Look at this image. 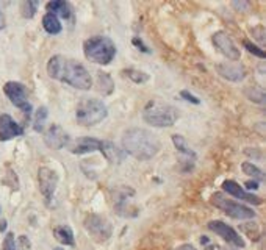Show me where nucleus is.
Masks as SVG:
<instances>
[{
    "mask_svg": "<svg viewBox=\"0 0 266 250\" xmlns=\"http://www.w3.org/2000/svg\"><path fill=\"white\" fill-rule=\"evenodd\" d=\"M47 74L53 80L66 83L76 89L88 91L93 86V78L85 66L63 55H53L47 61Z\"/></svg>",
    "mask_w": 266,
    "mask_h": 250,
    "instance_id": "nucleus-1",
    "label": "nucleus"
},
{
    "mask_svg": "<svg viewBox=\"0 0 266 250\" xmlns=\"http://www.w3.org/2000/svg\"><path fill=\"white\" fill-rule=\"evenodd\" d=\"M161 143L152 131L144 128H130L122 136V150L139 161L154 158L160 152Z\"/></svg>",
    "mask_w": 266,
    "mask_h": 250,
    "instance_id": "nucleus-2",
    "label": "nucleus"
},
{
    "mask_svg": "<svg viewBox=\"0 0 266 250\" xmlns=\"http://www.w3.org/2000/svg\"><path fill=\"white\" fill-rule=\"evenodd\" d=\"M143 119L157 128L172 127L179 119L177 108H174L169 103L160 102V100H149L143 108Z\"/></svg>",
    "mask_w": 266,
    "mask_h": 250,
    "instance_id": "nucleus-3",
    "label": "nucleus"
},
{
    "mask_svg": "<svg viewBox=\"0 0 266 250\" xmlns=\"http://www.w3.org/2000/svg\"><path fill=\"white\" fill-rule=\"evenodd\" d=\"M83 53L89 61L106 66L116 56V46L108 36H93L83 43Z\"/></svg>",
    "mask_w": 266,
    "mask_h": 250,
    "instance_id": "nucleus-4",
    "label": "nucleus"
},
{
    "mask_svg": "<svg viewBox=\"0 0 266 250\" xmlns=\"http://www.w3.org/2000/svg\"><path fill=\"white\" fill-rule=\"evenodd\" d=\"M108 116V108L97 99H83L76 108V119L83 127H93L101 124Z\"/></svg>",
    "mask_w": 266,
    "mask_h": 250,
    "instance_id": "nucleus-5",
    "label": "nucleus"
},
{
    "mask_svg": "<svg viewBox=\"0 0 266 250\" xmlns=\"http://www.w3.org/2000/svg\"><path fill=\"white\" fill-rule=\"evenodd\" d=\"M210 202H212V205H214L222 213H226L232 219L246 221V219H254L255 218V211H252V208L235 202V200L229 199L226 194H222V193H214L212 196Z\"/></svg>",
    "mask_w": 266,
    "mask_h": 250,
    "instance_id": "nucleus-6",
    "label": "nucleus"
},
{
    "mask_svg": "<svg viewBox=\"0 0 266 250\" xmlns=\"http://www.w3.org/2000/svg\"><path fill=\"white\" fill-rule=\"evenodd\" d=\"M83 225H85L86 231L97 241V243H105V241H108L113 235L111 224L101 214H88Z\"/></svg>",
    "mask_w": 266,
    "mask_h": 250,
    "instance_id": "nucleus-7",
    "label": "nucleus"
},
{
    "mask_svg": "<svg viewBox=\"0 0 266 250\" xmlns=\"http://www.w3.org/2000/svg\"><path fill=\"white\" fill-rule=\"evenodd\" d=\"M3 93H5V96L8 99H10V102L16 108H19L21 111L26 113L27 121H28L30 114H31V105L28 102L26 86H24L22 83H19V81H6L5 86H3Z\"/></svg>",
    "mask_w": 266,
    "mask_h": 250,
    "instance_id": "nucleus-8",
    "label": "nucleus"
},
{
    "mask_svg": "<svg viewBox=\"0 0 266 250\" xmlns=\"http://www.w3.org/2000/svg\"><path fill=\"white\" fill-rule=\"evenodd\" d=\"M38 183L39 191L44 196L47 205L51 203V200L55 196V191L58 186V174L51 168H39L38 171Z\"/></svg>",
    "mask_w": 266,
    "mask_h": 250,
    "instance_id": "nucleus-9",
    "label": "nucleus"
},
{
    "mask_svg": "<svg viewBox=\"0 0 266 250\" xmlns=\"http://www.w3.org/2000/svg\"><path fill=\"white\" fill-rule=\"evenodd\" d=\"M209 228L212 231H214L218 236H221L224 241H226V243L235 246V247H239V249L244 247V239L239 236V233L235 231L234 228L230 227V225L224 224L222 221H210L209 222Z\"/></svg>",
    "mask_w": 266,
    "mask_h": 250,
    "instance_id": "nucleus-10",
    "label": "nucleus"
},
{
    "mask_svg": "<svg viewBox=\"0 0 266 250\" xmlns=\"http://www.w3.org/2000/svg\"><path fill=\"white\" fill-rule=\"evenodd\" d=\"M213 46L219 50V52L232 61H238L239 60V49H237L235 43L232 41V38L224 31H216L213 38Z\"/></svg>",
    "mask_w": 266,
    "mask_h": 250,
    "instance_id": "nucleus-11",
    "label": "nucleus"
},
{
    "mask_svg": "<svg viewBox=\"0 0 266 250\" xmlns=\"http://www.w3.org/2000/svg\"><path fill=\"white\" fill-rule=\"evenodd\" d=\"M44 143L53 150H61L69 144V135L58 124H52L44 133Z\"/></svg>",
    "mask_w": 266,
    "mask_h": 250,
    "instance_id": "nucleus-12",
    "label": "nucleus"
},
{
    "mask_svg": "<svg viewBox=\"0 0 266 250\" xmlns=\"http://www.w3.org/2000/svg\"><path fill=\"white\" fill-rule=\"evenodd\" d=\"M24 135V128L10 114H0V141H10Z\"/></svg>",
    "mask_w": 266,
    "mask_h": 250,
    "instance_id": "nucleus-13",
    "label": "nucleus"
},
{
    "mask_svg": "<svg viewBox=\"0 0 266 250\" xmlns=\"http://www.w3.org/2000/svg\"><path fill=\"white\" fill-rule=\"evenodd\" d=\"M222 189L226 191L227 194L230 196H234L237 199H241V200H244V202L247 203H252V205H262L263 200L259 197V196H254L252 193H247V191H244L243 188H241L237 181L234 180H226L222 183Z\"/></svg>",
    "mask_w": 266,
    "mask_h": 250,
    "instance_id": "nucleus-14",
    "label": "nucleus"
},
{
    "mask_svg": "<svg viewBox=\"0 0 266 250\" xmlns=\"http://www.w3.org/2000/svg\"><path fill=\"white\" fill-rule=\"evenodd\" d=\"M216 71L222 78L229 81H241L246 77L244 68L241 64H232V63H219L216 64Z\"/></svg>",
    "mask_w": 266,
    "mask_h": 250,
    "instance_id": "nucleus-15",
    "label": "nucleus"
},
{
    "mask_svg": "<svg viewBox=\"0 0 266 250\" xmlns=\"http://www.w3.org/2000/svg\"><path fill=\"white\" fill-rule=\"evenodd\" d=\"M101 139H96V138H80L76 144L72 146L71 152L76 153V155H85V153H91V152H96V150L101 149Z\"/></svg>",
    "mask_w": 266,
    "mask_h": 250,
    "instance_id": "nucleus-16",
    "label": "nucleus"
},
{
    "mask_svg": "<svg viewBox=\"0 0 266 250\" xmlns=\"http://www.w3.org/2000/svg\"><path fill=\"white\" fill-rule=\"evenodd\" d=\"M99 150H101L102 155L105 156V160L110 163H121L124 160V156H126V152H124L122 149L116 147L111 141H102Z\"/></svg>",
    "mask_w": 266,
    "mask_h": 250,
    "instance_id": "nucleus-17",
    "label": "nucleus"
},
{
    "mask_svg": "<svg viewBox=\"0 0 266 250\" xmlns=\"http://www.w3.org/2000/svg\"><path fill=\"white\" fill-rule=\"evenodd\" d=\"M53 236L60 244L63 246H74L76 244V239H74V231L69 225H58L53 228Z\"/></svg>",
    "mask_w": 266,
    "mask_h": 250,
    "instance_id": "nucleus-18",
    "label": "nucleus"
},
{
    "mask_svg": "<svg viewBox=\"0 0 266 250\" xmlns=\"http://www.w3.org/2000/svg\"><path fill=\"white\" fill-rule=\"evenodd\" d=\"M46 6H47V11L55 14L56 18L61 16L63 19H69L72 14L71 5L68 2H64V0H53V2H49Z\"/></svg>",
    "mask_w": 266,
    "mask_h": 250,
    "instance_id": "nucleus-19",
    "label": "nucleus"
},
{
    "mask_svg": "<svg viewBox=\"0 0 266 250\" xmlns=\"http://www.w3.org/2000/svg\"><path fill=\"white\" fill-rule=\"evenodd\" d=\"M43 27H44V30L49 33V35H58V33H61V30H63V25H61L60 19H58L56 16L52 14V13H46L44 14Z\"/></svg>",
    "mask_w": 266,
    "mask_h": 250,
    "instance_id": "nucleus-20",
    "label": "nucleus"
},
{
    "mask_svg": "<svg viewBox=\"0 0 266 250\" xmlns=\"http://www.w3.org/2000/svg\"><path fill=\"white\" fill-rule=\"evenodd\" d=\"M97 86L99 93H102L104 96H110L114 91L113 78L106 72H97Z\"/></svg>",
    "mask_w": 266,
    "mask_h": 250,
    "instance_id": "nucleus-21",
    "label": "nucleus"
},
{
    "mask_svg": "<svg viewBox=\"0 0 266 250\" xmlns=\"http://www.w3.org/2000/svg\"><path fill=\"white\" fill-rule=\"evenodd\" d=\"M172 144L176 146V149L179 150L180 153H184L185 156H188L191 161L196 160V152L193 149H189V146L186 144L185 138L182 135H172Z\"/></svg>",
    "mask_w": 266,
    "mask_h": 250,
    "instance_id": "nucleus-22",
    "label": "nucleus"
},
{
    "mask_svg": "<svg viewBox=\"0 0 266 250\" xmlns=\"http://www.w3.org/2000/svg\"><path fill=\"white\" fill-rule=\"evenodd\" d=\"M47 116H49L47 108L46 106H39L38 110H36V113H35V121H33V128H35V131L41 133V131L44 130Z\"/></svg>",
    "mask_w": 266,
    "mask_h": 250,
    "instance_id": "nucleus-23",
    "label": "nucleus"
},
{
    "mask_svg": "<svg viewBox=\"0 0 266 250\" xmlns=\"http://www.w3.org/2000/svg\"><path fill=\"white\" fill-rule=\"evenodd\" d=\"M241 171H243L246 175H249V177L255 178L259 183L265 180V174H263V171H262L260 168H257L255 164L249 163V161H246V163L241 164Z\"/></svg>",
    "mask_w": 266,
    "mask_h": 250,
    "instance_id": "nucleus-24",
    "label": "nucleus"
},
{
    "mask_svg": "<svg viewBox=\"0 0 266 250\" xmlns=\"http://www.w3.org/2000/svg\"><path fill=\"white\" fill-rule=\"evenodd\" d=\"M38 6H39V2H36V0H27V2H22L21 3L22 18H26V19L35 18V14L38 11Z\"/></svg>",
    "mask_w": 266,
    "mask_h": 250,
    "instance_id": "nucleus-25",
    "label": "nucleus"
},
{
    "mask_svg": "<svg viewBox=\"0 0 266 250\" xmlns=\"http://www.w3.org/2000/svg\"><path fill=\"white\" fill-rule=\"evenodd\" d=\"M122 72H124V75H126V77H129L133 83H136V85H143V83L149 81V75H147L146 72H143V71H138V69L130 68V69H126V71H122Z\"/></svg>",
    "mask_w": 266,
    "mask_h": 250,
    "instance_id": "nucleus-26",
    "label": "nucleus"
},
{
    "mask_svg": "<svg viewBox=\"0 0 266 250\" xmlns=\"http://www.w3.org/2000/svg\"><path fill=\"white\" fill-rule=\"evenodd\" d=\"M246 96L249 97V100L257 103H265V93L259 88H252V89H246Z\"/></svg>",
    "mask_w": 266,
    "mask_h": 250,
    "instance_id": "nucleus-27",
    "label": "nucleus"
},
{
    "mask_svg": "<svg viewBox=\"0 0 266 250\" xmlns=\"http://www.w3.org/2000/svg\"><path fill=\"white\" fill-rule=\"evenodd\" d=\"M243 44H244V47L247 49V52L254 53L255 56H259V58H265V50H263V49H260V47H257L255 44H252L251 41L244 39V41H243Z\"/></svg>",
    "mask_w": 266,
    "mask_h": 250,
    "instance_id": "nucleus-28",
    "label": "nucleus"
},
{
    "mask_svg": "<svg viewBox=\"0 0 266 250\" xmlns=\"http://www.w3.org/2000/svg\"><path fill=\"white\" fill-rule=\"evenodd\" d=\"M2 250H16V241H14V235L13 233H8L3 239L2 244Z\"/></svg>",
    "mask_w": 266,
    "mask_h": 250,
    "instance_id": "nucleus-29",
    "label": "nucleus"
},
{
    "mask_svg": "<svg viewBox=\"0 0 266 250\" xmlns=\"http://www.w3.org/2000/svg\"><path fill=\"white\" fill-rule=\"evenodd\" d=\"M132 43H133V46H135V47H138V49L141 50V52H144V53H151V50H149V47L144 44V41L141 39V38L135 36V38L132 39Z\"/></svg>",
    "mask_w": 266,
    "mask_h": 250,
    "instance_id": "nucleus-30",
    "label": "nucleus"
},
{
    "mask_svg": "<svg viewBox=\"0 0 266 250\" xmlns=\"http://www.w3.org/2000/svg\"><path fill=\"white\" fill-rule=\"evenodd\" d=\"M180 97H184L186 102H191V103H194V105H199L201 103V100H199L196 96H193L191 93H188V91H182L180 93Z\"/></svg>",
    "mask_w": 266,
    "mask_h": 250,
    "instance_id": "nucleus-31",
    "label": "nucleus"
},
{
    "mask_svg": "<svg viewBox=\"0 0 266 250\" xmlns=\"http://www.w3.org/2000/svg\"><path fill=\"white\" fill-rule=\"evenodd\" d=\"M252 33L255 35V38L260 41V43H265V30H263V27H259V28H254L252 30Z\"/></svg>",
    "mask_w": 266,
    "mask_h": 250,
    "instance_id": "nucleus-32",
    "label": "nucleus"
},
{
    "mask_svg": "<svg viewBox=\"0 0 266 250\" xmlns=\"http://www.w3.org/2000/svg\"><path fill=\"white\" fill-rule=\"evenodd\" d=\"M232 6L235 8V10H241V11H246L247 10V6H249V3L247 2H232Z\"/></svg>",
    "mask_w": 266,
    "mask_h": 250,
    "instance_id": "nucleus-33",
    "label": "nucleus"
},
{
    "mask_svg": "<svg viewBox=\"0 0 266 250\" xmlns=\"http://www.w3.org/2000/svg\"><path fill=\"white\" fill-rule=\"evenodd\" d=\"M19 243L22 246V250H30V241L27 236H21L19 238Z\"/></svg>",
    "mask_w": 266,
    "mask_h": 250,
    "instance_id": "nucleus-34",
    "label": "nucleus"
},
{
    "mask_svg": "<svg viewBox=\"0 0 266 250\" xmlns=\"http://www.w3.org/2000/svg\"><path fill=\"white\" fill-rule=\"evenodd\" d=\"M246 188L247 189H259V181H246Z\"/></svg>",
    "mask_w": 266,
    "mask_h": 250,
    "instance_id": "nucleus-35",
    "label": "nucleus"
},
{
    "mask_svg": "<svg viewBox=\"0 0 266 250\" xmlns=\"http://www.w3.org/2000/svg\"><path fill=\"white\" fill-rule=\"evenodd\" d=\"M5 28V14L0 11V30Z\"/></svg>",
    "mask_w": 266,
    "mask_h": 250,
    "instance_id": "nucleus-36",
    "label": "nucleus"
},
{
    "mask_svg": "<svg viewBox=\"0 0 266 250\" xmlns=\"http://www.w3.org/2000/svg\"><path fill=\"white\" fill-rule=\"evenodd\" d=\"M179 250H197L194 246H191V244H184L182 247H179Z\"/></svg>",
    "mask_w": 266,
    "mask_h": 250,
    "instance_id": "nucleus-37",
    "label": "nucleus"
},
{
    "mask_svg": "<svg viewBox=\"0 0 266 250\" xmlns=\"http://www.w3.org/2000/svg\"><path fill=\"white\" fill-rule=\"evenodd\" d=\"M6 230V221H0V231Z\"/></svg>",
    "mask_w": 266,
    "mask_h": 250,
    "instance_id": "nucleus-38",
    "label": "nucleus"
},
{
    "mask_svg": "<svg viewBox=\"0 0 266 250\" xmlns=\"http://www.w3.org/2000/svg\"><path fill=\"white\" fill-rule=\"evenodd\" d=\"M53 250H64V249H61V247H56V249H53Z\"/></svg>",
    "mask_w": 266,
    "mask_h": 250,
    "instance_id": "nucleus-39",
    "label": "nucleus"
},
{
    "mask_svg": "<svg viewBox=\"0 0 266 250\" xmlns=\"http://www.w3.org/2000/svg\"><path fill=\"white\" fill-rule=\"evenodd\" d=\"M0 211H2V206H0Z\"/></svg>",
    "mask_w": 266,
    "mask_h": 250,
    "instance_id": "nucleus-40",
    "label": "nucleus"
}]
</instances>
